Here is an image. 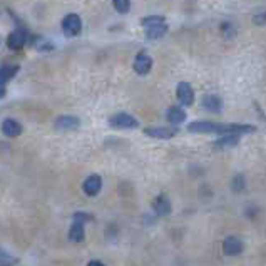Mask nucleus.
Segmentation results:
<instances>
[{
	"label": "nucleus",
	"instance_id": "obj_1",
	"mask_svg": "<svg viewBox=\"0 0 266 266\" xmlns=\"http://www.w3.org/2000/svg\"><path fill=\"white\" fill-rule=\"evenodd\" d=\"M143 27L146 29V37L148 39H159L166 34L168 25L163 17L159 15H151L143 19Z\"/></svg>",
	"mask_w": 266,
	"mask_h": 266
},
{
	"label": "nucleus",
	"instance_id": "obj_2",
	"mask_svg": "<svg viewBox=\"0 0 266 266\" xmlns=\"http://www.w3.org/2000/svg\"><path fill=\"white\" fill-rule=\"evenodd\" d=\"M82 30V20L77 13H69L62 20V32L67 37H76Z\"/></svg>",
	"mask_w": 266,
	"mask_h": 266
},
{
	"label": "nucleus",
	"instance_id": "obj_3",
	"mask_svg": "<svg viewBox=\"0 0 266 266\" xmlns=\"http://www.w3.org/2000/svg\"><path fill=\"white\" fill-rule=\"evenodd\" d=\"M109 126L114 127V129H134V127L139 126V122H137V119L132 117L131 114L119 112L109 119Z\"/></svg>",
	"mask_w": 266,
	"mask_h": 266
},
{
	"label": "nucleus",
	"instance_id": "obj_4",
	"mask_svg": "<svg viewBox=\"0 0 266 266\" xmlns=\"http://www.w3.org/2000/svg\"><path fill=\"white\" fill-rule=\"evenodd\" d=\"M153 67V59H151L146 52H139L134 59V71L139 76H146Z\"/></svg>",
	"mask_w": 266,
	"mask_h": 266
},
{
	"label": "nucleus",
	"instance_id": "obj_5",
	"mask_svg": "<svg viewBox=\"0 0 266 266\" xmlns=\"http://www.w3.org/2000/svg\"><path fill=\"white\" fill-rule=\"evenodd\" d=\"M176 94L182 105H192V102H194V92H192V87L187 82H179L177 84Z\"/></svg>",
	"mask_w": 266,
	"mask_h": 266
},
{
	"label": "nucleus",
	"instance_id": "obj_6",
	"mask_svg": "<svg viewBox=\"0 0 266 266\" xmlns=\"http://www.w3.org/2000/svg\"><path fill=\"white\" fill-rule=\"evenodd\" d=\"M187 131H189V132H198V134H214V132H216V122L196 121V122L189 124Z\"/></svg>",
	"mask_w": 266,
	"mask_h": 266
},
{
	"label": "nucleus",
	"instance_id": "obj_7",
	"mask_svg": "<svg viewBox=\"0 0 266 266\" xmlns=\"http://www.w3.org/2000/svg\"><path fill=\"white\" fill-rule=\"evenodd\" d=\"M100 187H102V179H100V176H97V174H92V176H89L84 181V184H82V189H84V192H86L87 196L99 194Z\"/></svg>",
	"mask_w": 266,
	"mask_h": 266
},
{
	"label": "nucleus",
	"instance_id": "obj_8",
	"mask_svg": "<svg viewBox=\"0 0 266 266\" xmlns=\"http://www.w3.org/2000/svg\"><path fill=\"white\" fill-rule=\"evenodd\" d=\"M144 134L149 137H156V139H171L176 136V129L171 127H146Z\"/></svg>",
	"mask_w": 266,
	"mask_h": 266
},
{
	"label": "nucleus",
	"instance_id": "obj_9",
	"mask_svg": "<svg viewBox=\"0 0 266 266\" xmlns=\"http://www.w3.org/2000/svg\"><path fill=\"white\" fill-rule=\"evenodd\" d=\"M54 126L59 131H74L81 126V121L76 116H61Z\"/></svg>",
	"mask_w": 266,
	"mask_h": 266
},
{
	"label": "nucleus",
	"instance_id": "obj_10",
	"mask_svg": "<svg viewBox=\"0 0 266 266\" xmlns=\"http://www.w3.org/2000/svg\"><path fill=\"white\" fill-rule=\"evenodd\" d=\"M25 40H27V35L24 30H13L10 35H8L7 39V45L10 50H20L22 47L25 45Z\"/></svg>",
	"mask_w": 266,
	"mask_h": 266
},
{
	"label": "nucleus",
	"instance_id": "obj_11",
	"mask_svg": "<svg viewBox=\"0 0 266 266\" xmlns=\"http://www.w3.org/2000/svg\"><path fill=\"white\" fill-rule=\"evenodd\" d=\"M223 251H224V255H228V256L240 255L243 251V243L235 236H229L223 241Z\"/></svg>",
	"mask_w": 266,
	"mask_h": 266
},
{
	"label": "nucleus",
	"instance_id": "obj_12",
	"mask_svg": "<svg viewBox=\"0 0 266 266\" xmlns=\"http://www.w3.org/2000/svg\"><path fill=\"white\" fill-rule=\"evenodd\" d=\"M2 132L7 137H17L22 134V126L15 119H5V121L2 122Z\"/></svg>",
	"mask_w": 266,
	"mask_h": 266
},
{
	"label": "nucleus",
	"instance_id": "obj_13",
	"mask_svg": "<svg viewBox=\"0 0 266 266\" xmlns=\"http://www.w3.org/2000/svg\"><path fill=\"white\" fill-rule=\"evenodd\" d=\"M153 208L156 211V214H159V216H168V214L171 213V203H169V199L166 196H159V198H156Z\"/></svg>",
	"mask_w": 266,
	"mask_h": 266
},
{
	"label": "nucleus",
	"instance_id": "obj_14",
	"mask_svg": "<svg viewBox=\"0 0 266 266\" xmlns=\"http://www.w3.org/2000/svg\"><path fill=\"white\" fill-rule=\"evenodd\" d=\"M86 238V231H84V223H77L74 221V224L69 229V240L72 243H82Z\"/></svg>",
	"mask_w": 266,
	"mask_h": 266
},
{
	"label": "nucleus",
	"instance_id": "obj_15",
	"mask_svg": "<svg viewBox=\"0 0 266 266\" xmlns=\"http://www.w3.org/2000/svg\"><path fill=\"white\" fill-rule=\"evenodd\" d=\"M203 105L208 109L209 112H221V109H223L221 99H219L218 95H214V94L206 95V97L203 99Z\"/></svg>",
	"mask_w": 266,
	"mask_h": 266
},
{
	"label": "nucleus",
	"instance_id": "obj_16",
	"mask_svg": "<svg viewBox=\"0 0 266 266\" xmlns=\"http://www.w3.org/2000/svg\"><path fill=\"white\" fill-rule=\"evenodd\" d=\"M166 117H168V121L171 122V124H174V126H177V124L184 122L186 112L182 111L181 107H176V105H173V107H169V109H168Z\"/></svg>",
	"mask_w": 266,
	"mask_h": 266
},
{
	"label": "nucleus",
	"instance_id": "obj_17",
	"mask_svg": "<svg viewBox=\"0 0 266 266\" xmlns=\"http://www.w3.org/2000/svg\"><path fill=\"white\" fill-rule=\"evenodd\" d=\"M240 143V134H224L221 139L216 141V148H233Z\"/></svg>",
	"mask_w": 266,
	"mask_h": 266
},
{
	"label": "nucleus",
	"instance_id": "obj_18",
	"mask_svg": "<svg viewBox=\"0 0 266 266\" xmlns=\"http://www.w3.org/2000/svg\"><path fill=\"white\" fill-rule=\"evenodd\" d=\"M19 71V66H2L0 67V86L8 82Z\"/></svg>",
	"mask_w": 266,
	"mask_h": 266
},
{
	"label": "nucleus",
	"instance_id": "obj_19",
	"mask_svg": "<svg viewBox=\"0 0 266 266\" xmlns=\"http://www.w3.org/2000/svg\"><path fill=\"white\" fill-rule=\"evenodd\" d=\"M19 263V260L15 258V256H12L10 253H7V251L0 250V266H13Z\"/></svg>",
	"mask_w": 266,
	"mask_h": 266
},
{
	"label": "nucleus",
	"instance_id": "obj_20",
	"mask_svg": "<svg viewBox=\"0 0 266 266\" xmlns=\"http://www.w3.org/2000/svg\"><path fill=\"white\" fill-rule=\"evenodd\" d=\"M114 7H116L117 12L121 13H127L129 12V7H131V0H112Z\"/></svg>",
	"mask_w": 266,
	"mask_h": 266
},
{
	"label": "nucleus",
	"instance_id": "obj_21",
	"mask_svg": "<svg viewBox=\"0 0 266 266\" xmlns=\"http://www.w3.org/2000/svg\"><path fill=\"white\" fill-rule=\"evenodd\" d=\"M243 187H245V179H243V176H236L235 179H233V189L241 191Z\"/></svg>",
	"mask_w": 266,
	"mask_h": 266
},
{
	"label": "nucleus",
	"instance_id": "obj_22",
	"mask_svg": "<svg viewBox=\"0 0 266 266\" xmlns=\"http://www.w3.org/2000/svg\"><path fill=\"white\" fill-rule=\"evenodd\" d=\"M74 221H77V223L90 221V216H89L87 213H76V214H74Z\"/></svg>",
	"mask_w": 266,
	"mask_h": 266
},
{
	"label": "nucleus",
	"instance_id": "obj_23",
	"mask_svg": "<svg viewBox=\"0 0 266 266\" xmlns=\"http://www.w3.org/2000/svg\"><path fill=\"white\" fill-rule=\"evenodd\" d=\"M87 266H105V265L100 263V261H97V260H94V261H90V263L87 265Z\"/></svg>",
	"mask_w": 266,
	"mask_h": 266
}]
</instances>
